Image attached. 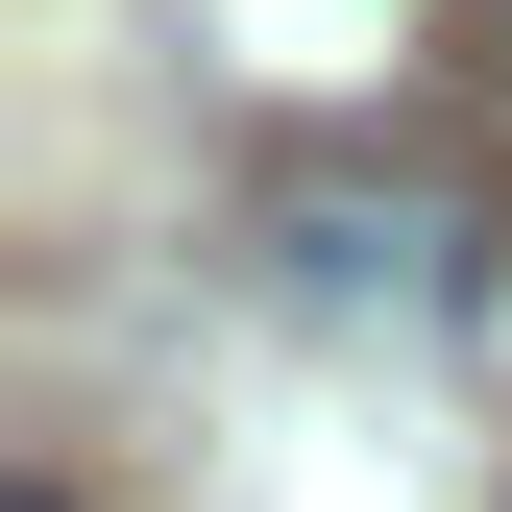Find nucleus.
I'll use <instances>...</instances> for the list:
<instances>
[{
	"label": "nucleus",
	"mask_w": 512,
	"mask_h": 512,
	"mask_svg": "<svg viewBox=\"0 0 512 512\" xmlns=\"http://www.w3.org/2000/svg\"><path fill=\"white\" fill-rule=\"evenodd\" d=\"M0 512H74V488H49V464H25V488H0Z\"/></svg>",
	"instance_id": "nucleus-3"
},
{
	"label": "nucleus",
	"mask_w": 512,
	"mask_h": 512,
	"mask_svg": "<svg viewBox=\"0 0 512 512\" xmlns=\"http://www.w3.org/2000/svg\"><path fill=\"white\" fill-rule=\"evenodd\" d=\"M269 293L293 317H439L464 293V196H415V171H366V147H293L269 171Z\"/></svg>",
	"instance_id": "nucleus-1"
},
{
	"label": "nucleus",
	"mask_w": 512,
	"mask_h": 512,
	"mask_svg": "<svg viewBox=\"0 0 512 512\" xmlns=\"http://www.w3.org/2000/svg\"><path fill=\"white\" fill-rule=\"evenodd\" d=\"M464 122H488V147H512V0H488V25H464Z\"/></svg>",
	"instance_id": "nucleus-2"
}]
</instances>
